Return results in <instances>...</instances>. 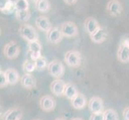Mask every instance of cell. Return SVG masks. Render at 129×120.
Returning <instances> with one entry per match:
<instances>
[{"instance_id":"cell-1","label":"cell","mask_w":129,"mask_h":120,"mask_svg":"<svg viewBox=\"0 0 129 120\" xmlns=\"http://www.w3.org/2000/svg\"><path fill=\"white\" fill-rule=\"evenodd\" d=\"M19 32L20 36L28 43L39 40V34L37 30L30 24H22L19 27Z\"/></svg>"},{"instance_id":"cell-2","label":"cell","mask_w":129,"mask_h":120,"mask_svg":"<svg viewBox=\"0 0 129 120\" xmlns=\"http://www.w3.org/2000/svg\"><path fill=\"white\" fill-rule=\"evenodd\" d=\"M117 59L123 63H129V38H123L117 50Z\"/></svg>"},{"instance_id":"cell-3","label":"cell","mask_w":129,"mask_h":120,"mask_svg":"<svg viewBox=\"0 0 129 120\" xmlns=\"http://www.w3.org/2000/svg\"><path fill=\"white\" fill-rule=\"evenodd\" d=\"M64 61L66 64L70 67L77 68L81 65L82 57L81 54L77 51L71 50L66 52L64 56Z\"/></svg>"},{"instance_id":"cell-4","label":"cell","mask_w":129,"mask_h":120,"mask_svg":"<svg viewBox=\"0 0 129 120\" xmlns=\"http://www.w3.org/2000/svg\"><path fill=\"white\" fill-rule=\"evenodd\" d=\"M47 70L52 77L55 78H60L63 76L65 69L64 66L62 62L59 60H53L51 63H48L47 66Z\"/></svg>"},{"instance_id":"cell-5","label":"cell","mask_w":129,"mask_h":120,"mask_svg":"<svg viewBox=\"0 0 129 120\" xmlns=\"http://www.w3.org/2000/svg\"><path fill=\"white\" fill-rule=\"evenodd\" d=\"M59 28L61 30L63 37H66L68 38H75L79 34V30L77 25L72 21L64 22V23L61 24Z\"/></svg>"},{"instance_id":"cell-6","label":"cell","mask_w":129,"mask_h":120,"mask_svg":"<svg viewBox=\"0 0 129 120\" xmlns=\"http://www.w3.org/2000/svg\"><path fill=\"white\" fill-rule=\"evenodd\" d=\"M3 54L8 59H17L20 54V47L16 41H10L3 47Z\"/></svg>"},{"instance_id":"cell-7","label":"cell","mask_w":129,"mask_h":120,"mask_svg":"<svg viewBox=\"0 0 129 120\" xmlns=\"http://www.w3.org/2000/svg\"><path fill=\"white\" fill-rule=\"evenodd\" d=\"M27 54L34 62L42 56V46L39 40L27 43Z\"/></svg>"},{"instance_id":"cell-8","label":"cell","mask_w":129,"mask_h":120,"mask_svg":"<svg viewBox=\"0 0 129 120\" xmlns=\"http://www.w3.org/2000/svg\"><path fill=\"white\" fill-rule=\"evenodd\" d=\"M106 11H108L109 15H111L112 17L120 16L123 12L122 3L119 0H110L107 3Z\"/></svg>"},{"instance_id":"cell-9","label":"cell","mask_w":129,"mask_h":120,"mask_svg":"<svg viewBox=\"0 0 129 120\" xmlns=\"http://www.w3.org/2000/svg\"><path fill=\"white\" fill-rule=\"evenodd\" d=\"M39 105L43 111L51 112L55 109L56 102L51 95H46L41 97L40 100H39Z\"/></svg>"},{"instance_id":"cell-10","label":"cell","mask_w":129,"mask_h":120,"mask_svg":"<svg viewBox=\"0 0 129 120\" xmlns=\"http://www.w3.org/2000/svg\"><path fill=\"white\" fill-rule=\"evenodd\" d=\"M23 115V110L19 106H15L3 114L2 120H21Z\"/></svg>"},{"instance_id":"cell-11","label":"cell","mask_w":129,"mask_h":120,"mask_svg":"<svg viewBox=\"0 0 129 120\" xmlns=\"http://www.w3.org/2000/svg\"><path fill=\"white\" fill-rule=\"evenodd\" d=\"M66 87V83L60 78H56L54 81H52L51 85H50V89L51 93L57 97L63 96L64 94V90Z\"/></svg>"},{"instance_id":"cell-12","label":"cell","mask_w":129,"mask_h":120,"mask_svg":"<svg viewBox=\"0 0 129 120\" xmlns=\"http://www.w3.org/2000/svg\"><path fill=\"white\" fill-rule=\"evenodd\" d=\"M88 107L91 113L104 112V102L98 96L91 97L88 102Z\"/></svg>"},{"instance_id":"cell-13","label":"cell","mask_w":129,"mask_h":120,"mask_svg":"<svg viewBox=\"0 0 129 120\" xmlns=\"http://www.w3.org/2000/svg\"><path fill=\"white\" fill-rule=\"evenodd\" d=\"M35 26L37 28L43 32L48 33L53 27L50 19L45 15H40L35 19Z\"/></svg>"},{"instance_id":"cell-14","label":"cell","mask_w":129,"mask_h":120,"mask_svg":"<svg viewBox=\"0 0 129 120\" xmlns=\"http://www.w3.org/2000/svg\"><path fill=\"white\" fill-rule=\"evenodd\" d=\"M20 83L23 87L26 90H31L36 87V79L30 73H25L20 78Z\"/></svg>"},{"instance_id":"cell-15","label":"cell","mask_w":129,"mask_h":120,"mask_svg":"<svg viewBox=\"0 0 129 120\" xmlns=\"http://www.w3.org/2000/svg\"><path fill=\"white\" fill-rule=\"evenodd\" d=\"M47 38L50 43L53 44H58L62 41L63 35L62 34L60 28L55 26V27H52L48 33H47Z\"/></svg>"},{"instance_id":"cell-16","label":"cell","mask_w":129,"mask_h":120,"mask_svg":"<svg viewBox=\"0 0 129 120\" xmlns=\"http://www.w3.org/2000/svg\"><path fill=\"white\" fill-rule=\"evenodd\" d=\"M90 38L94 43L100 44L106 41V39L108 38V32L104 27L100 26L94 33L90 35Z\"/></svg>"},{"instance_id":"cell-17","label":"cell","mask_w":129,"mask_h":120,"mask_svg":"<svg viewBox=\"0 0 129 120\" xmlns=\"http://www.w3.org/2000/svg\"><path fill=\"white\" fill-rule=\"evenodd\" d=\"M100 26L99 22L93 17H88L84 21V28L89 35H91Z\"/></svg>"},{"instance_id":"cell-18","label":"cell","mask_w":129,"mask_h":120,"mask_svg":"<svg viewBox=\"0 0 129 120\" xmlns=\"http://www.w3.org/2000/svg\"><path fill=\"white\" fill-rule=\"evenodd\" d=\"M87 105V98L82 93H78L72 100V106L75 110H82Z\"/></svg>"},{"instance_id":"cell-19","label":"cell","mask_w":129,"mask_h":120,"mask_svg":"<svg viewBox=\"0 0 129 120\" xmlns=\"http://www.w3.org/2000/svg\"><path fill=\"white\" fill-rule=\"evenodd\" d=\"M5 74L7 78L8 83L10 85H15V84L20 81L19 72L14 68H8L5 70Z\"/></svg>"},{"instance_id":"cell-20","label":"cell","mask_w":129,"mask_h":120,"mask_svg":"<svg viewBox=\"0 0 129 120\" xmlns=\"http://www.w3.org/2000/svg\"><path fill=\"white\" fill-rule=\"evenodd\" d=\"M79 93L76 86L72 83H67L65 90H64V94L63 95L67 98L68 99L72 101L74 98L76 96V95Z\"/></svg>"},{"instance_id":"cell-21","label":"cell","mask_w":129,"mask_h":120,"mask_svg":"<svg viewBox=\"0 0 129 120\" xmlns=\"http://www.w3.org/2000/svg\"><path fill=\"white\" fill-rule=\"evenodd\" d=\"M0 11L3 14L10 15L15 11V7L10 0H0Z\"/></svg>"},{"instance_id":"cell-22","label":"cell","mask_w":129,"mask_h":120,"mask_svg":"<svg viewBox=\"0 0 129 120\" xmlns=\"http://www.w3.org/2000/svg\"><path fill=\"white\" fill-rule=\"evenodd\" d=\"M35 9L40 13H47L51 9V3L49 0H37L35 3Z\"/></svg>"},{"instance_id":"cell-23","label":"cell","mask_w":129,"mask_h":120,"mask_svg":"<svg viewBox=\"0 0 129 120\" xmlns=\"http://www.w3.org/2000/svg\"><path fill=\"white\" fill-rule=\"evenodd\" d=\"M15 17L16 19L20 23H26L30 18V10L15 11Z\"/></svg>"},{"instance_id":"cell-24","label":"cell","mask_w":129,"mask_h":120,"mask_svg":"<svg viewBox=\"0 0 129 120\" xmlns=\"http://www.w3.org/2000/svg\"><path fill=\"white\" fill-rule=\"evenodd\" d=\"M104 120H119V115L114 109H106L104 111Z\"/></svg>"},{"instance_id":"cell-25","label":"cell","mask_w":129,"mask_h":120,"mask_svg":"<svg viewBox=\"0 0 129 120\" xmlns=\"http://www.w3.org/2000/svg\"><path fill=\"white\" fill-rule=\"evenodd\" d=\"M23 70L25 73H31L34 70H36V67H35V62L32 60H29L26 59L24 61V63L23 64Z\"/></svg>"},{"instance_id":"cell-26","label":"cell","mask_w":129,"mask_h":120,"mask_svg":"<svg viewBox=\"0 0 129 120\" xmlns=\"http://www.w3.org/2000/svg\"><path fill=\"white\" fill-rule=\"evenodd\" d=\"M35 64L36 70H43L44 69H46V67L48 66L47 59L44 56H41L40 58H39L37 60H35Z\"/></svg>"},{"instance_id":"cell-27","label":"cell","mask_w":129,"mask_h":120,"mask_svg":"<svg viewBox=\"0 0 129 120\" xmlns=\"http://www.w3.org/2000/svg\"><path fill=\"white\" fill-rule=\"evenodd\" d=\"M15 11L29 10V3L27 0H18L15 4Z\"/></svg>"},{"instance_id":"cell-28","label":"cell","mask_w":129,"mask_h":120,"mask_svg":"<svg viewBox=\"0 0 129 120\" xmlns=\"http://www.w3.org/2000/svg\"><path fill=\"white\" fill-rule=\"evenodd\" d=\"M8 84H9V83H8L7 78L5 74V71H3L1 70H0V87H1V88L6 87Z\"/></svg>"},{"instance_id":"cell-29","label":"cell","mask_w":129,"mask_h":120,"mask_svg":"<svg viewBox=\"0 0 129 120\" xmlns=\"http://www.w3.org/2000/svg\"><path fill=\"white\" fill-rule=\"evenodd\" d=\"M89 120H104V112L100 113H92L91 114Z\"/></svg>"},{"instance_id":"cell-30","label":"cell","mask_w":129,"mask_h":120,"mask_svg":"<svg viewBox=\"0 0 129 120\" xmlns=\"http://www.w3.org/2000/svg\"><path fill=\"white\" fill-rule=\"evenodd\" d=\"M123 117L124 120H129V106H127L123 110Z\"/></svg>"},{"instance_id":"cell-31","label":"cell","mask_w":129,"mask_h":120,"mask_svg":"<svg viewBox=\"0 0 129 120\" xmlns=\"http://www.w3.org/2000/svg\"><path fill=\"white\" fill-rule=\"evenodd\" d=\"M63 2L68 6H73L78 2V0H63Z\"/></svg>"},{"instance_id":"cell-32","label":"cell","mask_w":129,"mask_h":120,"mask_svg":"<svg viewBox=\"0 0 129 120\" xmlns=\"http://www.w3.org/2000/svg\"><path fill=\"white\" fill-rule=\"evenodd\" d=\"M10 1H11V3H13V4H14V5H15V3L18 1V0H10Z\"/></svg>"},{"instance_id":"cell-33","label":"cell","mask_w":129,"mask_h":120,"mask_svg":"<svg viewBox=\"0 0 129 120\" xmlns=\"http://www.w3.org/2000/svg\"><path fill=\"white\" fill-rule=\"evenodd\" d=\"M72 120H83V119L80 118H72Z\"/></svg>"},{"instance_id":"cell-34","label":"cell","mask_w":129,"mask_h":120,"mask_svg":"<svg viewBox=\"0 0 129 120\" xmlns=\"http://www.w3.org/2000/svg\"><path fill=\"white\" fill-rule=\"evenodd\" d=\"M55 120H65L63 118H55Z\"/></svg>"},{"instance_id":"cell-35","label":"cell","mask_w":129,"mask_h":120,"mask_svg":"<svg viewBox=\"0 0 129 120\" xmlns=\"http://www.w3.org/2000/svg\"><path fill=\"white\" fill-rule=\"evenodd\" d=\"M32 1H33L34 3H35V2H36V1H37V0H32Z\"/></svg>"},{"instance_id":"cell-36","label":"cell","mask_w":129,"mask_h":120,"mask_svg":"<svg viewBox=\"0 0 129 120\" xmlns=\"http://www.w3.org/2000/svg\"><path fill=\"white\" fill-rule=\"evenodd\" d=\"M34 120H39V119H34Z\"/></svg>"}]
</instances>
